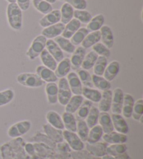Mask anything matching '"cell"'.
Wrapping results in <instances>:
<instances>
[{
  "instance_id": "obj_21",
  "label": "cell",
  "mask_w": 143,
  "mask_h": 159,
  "mask_svg": "<svg viewBox=\"0 0 143 159\" xmlns=\"http://www.w3.org/2000/svg\"><path fill=\"white\" fill-rule=\"evenodd\" d=\"M98 123L101 126L104 133H109L114 130L111 116L108 112H100Z\"/></svg>"
},
{
  "instance_id": "obj_5",
  "label": "cell",
  "mask_w": 143,
  "mask_h": 159,
  "mask_svg": "<svg viewBox=\"0 0 143 159\" xmlns=\"http://www.w3.org/2000/svg\"><path fill=\"white\" fill-rule=\"evenodd\" d=\"M62 133L64 140L68 143L71 150H73L74 152H78L84 149L85 144L76 132H71L64 129L62 130Z\"/></svg>"
},
{
  "instance_id": "obj_35",
  "label": "cell",
  "mask_w": 143,
  "mask_h": 159,
  "mask_svg": "<svg viewBox=\"0 0 143 159\" xmlns=\"http://www.w3.org/2000/svg\"><path fill=\"white\" fill-rule=\"evenodd\" d=\"M105 22V18L102 14H99L91 19V20L87 23V29L89 32H96L104 26Z\"/></svg>"
},
{
  "instance_id": "obj_27",
  "label": "cell",
  "mask_w": 143,
  "mask_h": 159,
  "mask_svg": "<svg viewBox=\"0 0 143 159\" xmlns=\"http://www.w3.org/2000/svg\"><path fill=\"white\" fill-rule=\"evenodd\" d=\"M81 27V22L78 20L73 18L68 22L64 27V30L62 34V36L65 39H69L72 37L73 35L78 31Z\"/></svg>"
},
{
  "instance_id": "obj_8",
  "label": "cell",
  "mask_w": 143,
  "mask_h": 159,
  "mask_svg": "<svg viewBox=\"0 0 143 159\" xmlns=\"http://www.w3.org/2000/svg\"><path fill=\"white\" fill-rule=\"evenodd\" d=\"M124 93L121 88L117 87L113 92L111 111L113 114H121Z\"/></svg>"
},
{
  "instance_id": "obj_45",
  "label": "cell",
  "mask_w": 143,
  "mask_h": 159,
  "mask_svg": "<svg viewBox=\"0 0 143 159\" xmlns=\"http://www.w3.org/2000/svg\"><path fill=\"white\" fill-rule=\"evenodd\" d=\"M108 65V59L105 57L99 56L97 58L95 64L93 67L94 75L103 76L105 71V68Z\"/></svg>"
},
{
  "instance_id": "obj_52",
  "label": "cell",
  "mask_w": 143,
  "mask_h": 159,
  "mask_svg": "<svg viewBox=\"0 0 143 159\" xmlns=\"http://www.w3.org/2000/svg\"><path fill=\"white\" fill-rule=\"evenodd\" d=\"M92 50L94 52H95L99 56H103L109 58L111 55L110 50L109 48H108L104 44L102 43H97L96 44L92 46Z\"/></svg>"
},
{
  "instance_id": "obj_34",
  "label": "cell",
  "mask_w": 143,
  "mask_h": 159,
  "mask_svg": "<svg viewBox=\"0 0 143 159\" xmlns=\"http://www.w3.org/2000/svg\"><path fill=\"white\" fill-rule=\"evenodd\" d=\"M54 41L59 45L62 51H64L67 53H73L76 48L69 39H65L61 36H59L54 39Z\"/></svg>"
},
{
  "instance_id": "obj_26",
  "label": "cell",
  "mask_w": 143,
  "mask_h": 159,
  "mask_svg": "<svg viewBox=\"0 0 143 159\" xmlns=\"http://www.w3.org/2000/svg\"><path fill=\"white\" fill-rule=\"evenodd\" d=\"M71 65L69 58H64L57 64L55 73L57 78H65L71 72Z\"/></svg>"
},
{
  "instance_id": "obj_37",
  "label": "cell",
  "mask_w": 143,
  "mask_h": 159,
  "mask_svg": "<svg viewBox=\"0 0 143 159\" xmlns=\"http://www.w3.org/2000/svg\"><path fill=\"white\" fill-rule=\"evenodd\" d=\"M41 61L44 66L48 68L50 70H55L57 66V62L53 57L48 52L46 49H44L39 55Z\"/></svg>"
},
{
  "instance_id": "obj_1",
  "label": "cell",
  "mask_w": 143,
  "mask_h": 159,
  "mask_svg": "<svg viewBox=\"0 0 143 159\" xmlns=\"http://www.w3.org/2000/svg\"><path fill=\"white\" fill-rule=\"evenodd\" d=\"M8 24L14 30H20L22 26V13L16 3L8 4L7 8Z\"/></svg>"
},
{
  "instance_id": "obj_61",
  "label": "cell",
  "mask_w": 143,
  "mask_h": 159,
  "mask_svg": "<svg viewBox=\"0 0 143 159\" xmlns=\"http://www.w3.org/2000/svg\"><path fill=\"white\" fill-rule=\"evenodd\" d=\"M59 1H65V0H59Z\"/></svg>"
},
{
  "instance_id": "obj_54",
  "label": "cell",
  "mask_w": 143,
  "mask_h": 159,
  "mask_svg": "<svg viewBox=\"0 0 143 159\" xmlns=\"http://www.w3.org/2000/svg\"><path fill=\"white\" fill-rule=\"evenodd\" d=\"M76 10H85L87 7V3L86 0H65Z\"/></svg>"
},
{
  "instance_id": "obj_60",
  "label": "cell",
  "mask_w": 143,
  "mask_h": 159,
  "mask_svg": "<svg viewBox=\"0 0 143 159\" xmlns=\"http://www.w3.org/2000/svg\"><path fill=\"white\" fill-rule=\"evenodd\" d=\"M40 159H51L50 158H41Z\"/></svg>"
},
{
  "instance_id": "obj_6",
  "label": "cell",
  "mask_w": 143,
  "mask_h": 159,
  "mask_svg": "<svg viewBox=\"0 0 143 159\" xmlns=\"http://www.w3.org/2000/svg\"><path fill=\"white\" fill-rule=\"evenodd\" d=\"M8 143L12 149L14 159H31L25 150V142L23 138H13Z\"/></svg>"
},
{
  "instance_id": "obj_50",
  "label": "cell",
  "mask_w": 143,
  "mask_h": 159,
  "mask_svg": "<svg viewBox=\"0 0 143 159\" xmlns=\"http://www.w3.org/2000/svg\"><path fill=\"white\" fill-rule=\"evenodd\" d=\"M142 117H143V100L141 98L134 102L131 117L134 120L139 121Z\"/></svg>"
},
{
  "instance_id": "obj_30",
  "label": "cell",
  "mask_w": 143,
  "mask_h": 159,
  "mask_svg": "<svg viewBox=\"0 0 143 159\" xmlns=\"http://www.w3.org/2000/svg\"><path fill=\"white\" fill-rule=\"evenodd\" d=\"M34 149L36 154L39 158H50L55 153V150L51 149L45 144L39 143H33Z\"/></svg>"
},
{
  "instance_id": "obj_47",
  "label": "cell",
  "mask_w": 143,
  "mask_h": 159,
  "mask_svg": "<svg viewBox=\"0 0 143 159\" xmlns=\"http://www.w3.org/2000/svg\"><path fill=\"white\" fill-rule=\"evenodd\" d=\"M89 32H90L85 27H81L71 38V42L75 46L81 45Z\"/></svg>"
},
{
  "instance_id": "obj_32",
  "label": "cell",
  "mask_w": 143,
  "mask_h": 159,
  "mask_svg": "<svg viewBox=\"0 0 143 159\" xmlns=\"http://www.w3.org/2000/svg\"><path fill=\"white\" fill-rule=\"evenodd\" d=\"M29 141L30 143H43L45 144V145L50 147L51 149H55L56 147V143L53 142L52 140L48 137V136L45 134V133H42L41 132H37L34 134L32 137L30 138Z\"/></svg>"
},
{
  "instance_id": "obj_56",
  "label": "cell",
  "mask_w": 143,
  "mask_h": 159,
  "mask_svg": "<svg viewBox=\"0 0 143 159\" xmlns=\"http://www.w3.org/2000/svg\"><path fill=\"white\" fill-rule=\"evenodd\" d=\"M55 151L60 153H68L71 154V149L70 148L67 142L63 141L62 143H59L56 144Z\"/></svg>"
},
{
  "instance_id": "obj_14",
  "label": "cell",
  "mask_w": 143,
  "mask_h": 159,
  "mask_svg": "<svg viewBox=\"0 0 143 159\" xmlns=\"http://www.w3.org/2000/svg\"><path fill=\"white\" fill-rule=\"evenodd\" d=\"M102 138L105 143L110 144L126 143L128 140L127 135L114 131V130L109 133H104Z\"/></svg>"
},
{
  "instance_id": "obj_58",
  "label": "cell",
  "mask_w": 143,
  "mask_h": 159,
  "mask_svg": "<svg viewBox=\"0 0 143 159\" xmlns=\"http://www.w3.org/2000/svg\"><path fill=\"white\" fill-rule=\"evenodd\" d=\"M44 1L50 3V4H55L57 0H44Z\"/></svg>"
},
{
  "instance_id": "obj_42",
  "label": "cell",
  "mask_w": 143,
  "mask_h": 159,
  "mask_svg": "<svg viewBox=\"0 0 143 159\" xmlns=\"http://www.w3.org/2000/svg\"><path fill=\"white\" fill-rule=\"evenodd\" d=\"M98 57L99 55L95 52H94L93 50L88 52L87 55H85L84 60L82 63L81 67L82 68V69L88 70L92 69L96 63Z\"/></svg>"
},
{
  "instance_id": "obj_41",
  "label": "cell",
  "mask_w": 143,
  "mask_h": 159,
  "mask_svg": "<svg viewBox=\"0 0 143 159\" xmlns=\"http://www.w3.org/2000/svg\"><path fill=\"white\" fill-rule=\"evenodd\" d=\"M100 111L98 109V107L96 106H92L91 107L90 111L89 112L87 117L85 119L86 123H87L88 127L91 129L95 125L98 124L99 121V117Z\"/></svg>"
},
{
  "instance_id": "obj_49",
  "label": "cell",
  "mask_w": 143,
  "mask_h": 159,
  "mask_svg": "<svg viewBox=\"0 0 143 159\" xmlns=\"http://www.w3.org/2000/svg\"><path fill=\"white\" fill-rule=\"evenodd\" d=\"M15 93L11 89H7L0 92V107L6 106L13 101Z\"/></svg>"
},
{
  "instance_id": "obj_28",
  "label": "cell",
  "mask_w": 143,
  "mask_h": 159,
  "mask_svg": "<svg viewBox=\"0 0 143 159\" xmlns=\"http://www.w3.org/2000/svg\"><path fill=\"white\" fill-rule=\"evenodd\" d=\"M83 101L84 97L82 95L72 96L67 104L65 106V112L72 113V114L76 113Z\"/></svg>"
},
{
  "instance_id": "obj_15",
  "label": "cell",
  "mask_w": 143,
  "mask_h": 159,
  "mask_svg": "<svg viewBox=\"0 0 143 159\" xmlns=\"http://www.w3.org/2000/svg\"><path fill=\"white\" fill-rule=\"evenodd\" d=\"M43 130L45 134L56 144L64 141L62 130L55 129L48 124H44Z\"/></svg>"
},
{
  "instance_id": "obj_13",
  "label": "cell",
  "mask_w": 143,
  "mask_h": 159,
  "mask_svg": "<svg viewBox=\"0 0 143 159\" xmlns=\"http://www.w3.org/2000/svg\"><path fill=\"white\" fill-rule=\"evenodd\" d=\"M36 74L38 75L42 80L45 82H56L58 80V78L57 77L54 70H50L48 68L44 66V65H40L37 66L36 69Z\"/></svg>"
},
{
  "instance_id": "obj_62",
  "label": "cell",
  "mask_w": 143,
  "mask_h": 159,
  "mask_svg": "<svg viewBox=\"0 0 143 159\" xmlns=\"http://www.w3.org/2000/svg\"><path fill=\"white\" fill-rule=\"evenodd\" d=\"M66 159H72L71 158H66Z\"/></svg>"
},
{
  "instance_id": "obj_9",
  "label": "cell",
  "mask_w": 143,
  "mask_h": 159,
  "mask_svg": "<svg viewBox=\"0 0 143 159\" xmlns=\"http://www.w3.org/2000/svg\"><path fill=\"white\" fill-rule=\"evenodd\" d=\"M85 147H86L87 151L91 155L95 157L101 158L105 154H107L106 149L108 144L106 143H99V142H97V143L92 144L87 143Z\"/></svg>"
},
{
  "instance_id": "obj_33",
  "label": "cell",
  "mask_w": 143,
  "mask_h": 159,
  "mask_svg": "<svg viewBox=\"0 0 143 159\" xmlns=\"http://www.w3.org/2000/svg\"><path fill=\"white\" fill-rule=\"evenodd\" d=\"M74 9L68 3H64L62 6L60 14H61V20L60 21L64 25H67L71 20L73 18Z\"/></svg>"
},
{
  "instance_id": "obj_29",
  "label": "cell",
  "mask_w": 143,
  "mask_h": 159,
  "mask_svg": "<svg viewBox=\"0 0 143 159\" xmlns=\"http://www.w3.org/2000/svg\"><path fill=\"white\" fill-rule=\"evenodd\" d=\"M62 119L64 123L65 130L71 132H76L77 120L75 116L72 113L64 112L62 114Z\"/></svg>"
},
{
  "instance_id": "obj_23",
  "label": "cell",
  "mask_w": 143,
  "mask_h": 159,
  "mask_svg": "<svg viewBox=\"0 0 143 159\" xmlns=\"http://www.w3.org/2000/svg\"><path fill=\"white\" fill-rule=\"evenodd\" d=\"M134 102H135V101H134V98L129 93H124L121 113L124 118L129 119L131 117Z\"/></svg>"
},
{
  "instance_id": "obj_10",
  "label": "cell",
  "mask_w": 143,
  "mask_h": 159,
  "mask_svg": "<svg viewBox=\"0 0 143 159\" xmlns=\"http://www.w3.org/2000/svg\"><path fill=\"white\" fill-rule=\"evenodd\" d=\"M67 80L72 93L74 95H82L83 87L77 73L75 72H70L67 75Z\"/></svg>"
},
{
  "instance_id": "obj_48",
  "label": "cell",
  "mask_w": 143,
  "mask_h": 159,
  "mask_svg": "<svg viewBox=\"0 0 143 159\" xmlns=\"http://www.w3.org/2000/svg\"><path fill=\"white\" fill-rule=\"evenodd\" d=\"M78 76L81 80L82 84H83L86 87L93 88V82L91 79V75L87 70L84 69H80L78 71Z\"/></svg>"
},
{
  "instance_id": "obj_57",
  "label": "cell",
  "mask_w": 143,
  "mask_h": 159,
  "mask_svg": "<svg viewBox=\"0 0 143 159\" xmlns=\"http://www.w3.org/2000/svg\"><path fill=\"white\" fill-rule=\"evenodd\" d=\"M16 4L22 11H27L30 6V0H16Z\"/></svg>"
},
{
  "instance_id": "obj_12",
  "label": "cell",
  "mask_w": 143,
  "mask_h": 159,
  "mask_svg": "<svg viewBox=\"0 0 143 159\" xmlns=\"http://www.w3.org/2000/svg\"><path fill=\"white\" fill-rule=\"evenodd\" d=\"M112 119L114 130L115 131L127 135L128 133V126L127 121L121 114H112L110 115Z\"/></svg>"
},
{
  "instance_id": "obj_31",
  "label": "cell",
  "mask_w": 143,
  "mask_h": 159,
  "mask_svg": "<svg viewBox=\"0 0 143 159\" xmlns=\"http://www.w3.org/2000/svg\"><path fill=\"white\" fill-rule=\"evenodd\" d=\"M101 95L102 93L99 89L86 87H82V96L92 103H99L101 98Z\"/></svg>"
},
{
  "instance_id": "obj_40",
  "label": "cell",
  "mask_w": 143,
  "mask_h": 159,
  "mask_svg": "<svg viewBox=\"0 0 143 159\" xmlns=\"http://www.w3.org/2000/svg\"><path fill=\"white\" fill-rule=\"evenodd\" d=\"M127 151V146L125 143L113 144L108 145L106 149V154L113 157L124 154Z\"/></svg>"
},
{
  "instance_id": "obj_46",
  "label": "cell",
  "mask_w": 143,
  "mask_h": 159,
  "mask_svg": "<svg viewBox=\"0 0 143 159\" xmlns=\"http://www.w3.org/2000/svg\"><path fill=\"white\" fill-rule=\"evenodd\" d=\"M33 5L37 11L45 15L53 10L52 5L44 0H33Z\"/></svg>"
},
{
  "instance_id": "obj_39",
  "label": "cell",
  "mask_w": 143,
  "mask_h": 159,
  "mask_svg": "<svg viewBox=\"0 0 143 159\" xmlns=\"http://www.w3.org/2000/svg\"><path fill=\"white\" fill-rule=\"evenodd\" d=\"M91 79H92L94 87H95L96 89L101 90L103 92H104V91L110 89V82L108 81L107 80L105 79L103 76H99L94 74L93 75H91Z\"/></svg>"
},
{
  "instance_id": "obj_3",
  "label": "cell",
  "mask_w": 143,
  "mask_h": 159,
  "mask_svg": "<svg viewBox=\"0 0 143 159\" xmlns=\"http://www.w3.org/2000/svg\"><path fill=\"white\" fill-rule=\"evenodd\" d=\"M47 39L43 35H39L33 40L32 43L26 52V55L30 60H34L41 55L43 50L45 49Z\"/></svg>"
},
{
  "instance_id": "obj_38",
  "label": "cell",
  "mask_w": 143,
  "mask_h": 159,
  "mask_svg": "<svg viewBox=\"0 0 143 159\" xmlns=\"http://www.w3.org/2000/svg\"><path fill=\"white\" fill-rule=\"evenodd\" d=\"M104 135V131L101 129V126L99 124H96L95 126L91 128L89 131L88 138H87V143H95L102 138V136Z\"/></svg>"
},
{
  "instance_id": "obj_53",
  "label": "cell",
  "mask_w": 143,
  "mask_h": 159,
  "mask_svg": "<svg viewBox=\"0 0 143 159\" xmlns=\"http://www.w3.org/2000/svg\"><path fill=\"white\" fill-rule=\"evenodd\" d=\"M0 155L2 159H14L12 149L8 143H5L0 146Z\"/></svg>"
},
{
  "instance_id": "obj_43",
  "label": "cell",
  "mask_w": 143,
  "mask_h": 159,
  "mask_svg": "<svg viewBox=\"0 0 143 159\" xmlns=\"http://www.w3.org/2000/svg\"><path fill=\"white\" fill-rule=\"evenodd\" d=\"M89 131H90V128L88 127L85 120H78L77 121V129L76 133L83 143L87 140Z\"/></svg>"
},
{
  "instance_id": "obj_17",
  "label": "cell",
  "mask_w": 143,
  "mask_h": 159,
  "mask_svg": "<svg viewBox=\"0 0 143 159\" xmlns=\"http://www.w3.org/2000/svg\"><path fill=\"white\" fill-rule=\"evenodd\" d=\"M45 49L53 57L57 62L61 61L64 58V52H63V51L61 50L59 45L54 41V40H47L46 45H45Z\"/></svg>"
},
{
  "instance_id": "obj_51",
  "label": "cell",
  "mask_w": 143,
  "mask_h": 159,
  "mask_svg": "<svg viewBox=\"0 0 143 159\" xmlns=\"http://www.w3.org/2000/svg\"><path fill=\"white\" fill-rule=\"evenodd\" d=\"M73 17L75 19L78 20L82 23L87 24L89 22L92 18L91 14L87 11L85 10H76L74 11Z\"/></svg>"
},
{
  "instance_id": "obj_4",
  "label": "cell",
  "mask_w": 143,
  "mask_h": 159,
  "mask_svg": "<svg viewBox=\"0 0 143 159\" xmlns=\"http://www.w3.org/2000/svg\"><path fill=\"white\" fill-rule=\"evenodd\" d=\"M31 122L29 120H22L11 125L8 129L7 134L11 138H17L22 137L27 133L31 129Z\"/></svg>"
},
{
  "instance_id": "obj_59",
  "label": "cell",
  "mask_w": 143,
  "mask_h": 159,
  "mask_svg": "<svg viewBox=\"0 0 143 159\" xmlns=\"http://www.w3.org/2000/svg\"><path fill=\"white\" fill-rule=\"evenodd\" d=\"M7 1L11 4V3H16V0H7Z\"/></svg>"
},
{
  "instance_id": "obj_11",
  "label": "cell",
  "mask_w": 143,
  "mask_h": 159,
  "mask_svg": "<svg viewBox=\"0 0 143 159\" xmlns=\"http://www.w3.org/2000/svg\"><path fill=\"white\" fill-rule=\"evenodd\" d=\"M61 20V14L60 11L58 9L53 10L51 12L48 13L39 20L40 26L42 27H48L59 22Z\"/></svg>"
},
{
  "instance_id": "obj_36",
  "label": "cell",
  "mask_w": 143,
  "mask_h": 159,
  "mask_svg": "<svg viewBox=\"0 0 143 159\" xmlns=\"http://www.w3.org/2000/svg\"><path fill=\"white\" fill-rule=\"evenodd\" d=\"M100 41H101V32H100V31L89 33L86 36L83 41L82 42V47H83L85 49H87V48L92 47L94 45L96 44Z\"/></svg>"
},
{
  "instance_id": "obj_22",
  "label": "cell",
  "mask_w": 143,
  "mask_h": 159,
  "mask_svg": "<svg viewBox=\"0 0 143 159\" xmlns=\"http://www.w3.org/2000/svg\"><path fill=\"white\" fill-rule=\"evenodd\" d=\"M45 117H46L48 124H50V126L62 130L64 129V123H63L62 117L59 115L58 112L53 111V110H50V111L47 112Z\"/></svg>"
},
{
  "instance_id": "obj_2",
  "label": "cell",
  "mask_w": 143,
  "mask_h": 159,
  "mask_svg": "<svg viewBox=\"0 0 143 159\" xmlns=\"http://www.w3.org/2000/svg\"><path fill=\"white\" fill-rule=\"evenodd\" d=\"M17 82L22 86L30 88L41 87L45 82L36 73H22L17 76Z\"/></svg>"
},
{
  "instance_id": "obj_16",
  "label": "cell",
  "mask_w": 143,
  "mask_h": 159,
  "mask_svg": "<svg viewBox=\"0 0 143 159\" xmlns=\"http://www.w3.org/2000/svg\"><path fill=\"white\" fill-rule=\"evenodd\" d=\"M65 25L62 22H58L53 25L44 28L42 31V34L46 39H55L60 36L64 30Z\"/></svg>"
},
{
  "instance_id": "obj_25",
  "label": "cell",
  "mask_w": 143,
  "mask_h": 159,
  "mask_svg": "<svg viewBox=\"0 0 143 159\" xmlns=\"http://www.w3.org/2000/svg\"><path fill=\"white\" fill-rule=\"evenodd\" d=\"M48 102L51 105L56 104L58 102V86L55 82H49L45 88Z\"/></svg>"
},
{
  "instance_id": "obj_55",
  "label": "cell",
  "mask_w": 143,
  "mask_h": 159,
  "mask_svg": "<svg viewBox=\"0 0 143 159\" xmlns=\"http://www.w3.org/2000/svg\"><path fill=\"white\" fill-rule=\"evenodd\" d=\"M25 150L27 155L31 158V159H40L36 154L35 149H34V144L32 143L28 142V143H25Z\"/></svg>"
},
{
  "instance_id": "obj_44",
  "label": "cell",
  "mask_w": 143,
  "mask_h": 159,
  "mask_svg": "<svg viewBox=\"0 0 143 159\" xmlns=\"http://www.w3.org/2000/svg\"><path fill=\"white\" fill-rule=\"evenodd\" d=\"M93 106V103L88 100L83 101L82 103L78 110L76 111L77 119L78 120H85L87 117L89 112L90 111L91 107Z\"/></svg>"
},
{
  "instance_id": "obj_24",
  "label": "cell",
  "mask_w": 143,
  "mask_h": 159,
  "mask_svg": "<svg viewBox=\"0 0 143 159\" xmlns=\"http://www.w3.org/2000/svg\"><path fill=\"white\" fill-rule=\"evenodd\" d=\"M120 64L118 61H113L107 65L104 73V78L108 81L112 82L119 72Z\"/></svg>"
},
{
  "instance_id": "obj_18",
  "label": "cell",
  "mask_w": 143,
  "mask_h": 159,
  "mask_svg": "<svg viewBox=\"0 0 143 159\" xmlns=\"http://www.w3.org/2000/svg\"><path fill=\"white\" fill-rule=\"evenodd\" d=\"M86 55V49L83 47L79 46L72 53V56L70 59L71 65L74 69H79L81 67L82 61Z\"/></svg>"
},
{
  "instance_id": "obj_7",
  "label": "cell",
  "mask_w": 143,
  "mask_h": 159,
  "mask_svg": "<svg viewBox=\"0 0 143 159\" xmlns=\"http://www.w3.org/2000/svg\"><path fill=\"white\" fill-rule=\"evenodd\" d=\"M57 86H58V102L62 106H65L72 96V92L67 78H59Z\"/></svg>"
},
{
  "instance_id": "obj_19",
  "label": "cell",
  "mask_w": 143,
  "mask_h": 159,
  "mask_svg": "<svg viewBox=\"0 0 143 159\" xmlns=\"http://www.w3.org/2000/svg\"><path fill=\"white\" fill-rule=\"evenodd\" d=\"M101 98L99 102V107L100 112H108L111 109V105H112V98H113V91L108 89L104 91L101 93Z\"/></svg>"
},
{
  "instance_id": "obj_20",
  "label": "cell",
  "mask_w": 143,
  "mask_h": 159,
  "mask_svg": "<svg viewBox=\"0 0 143 159\" xmlns=\"http://www.w3.org/2000/svg\"><path fill=\"white\" fill-rule=\"evenodd\" d=\"M101 40L102 43L109 49H111L114 45V36L111 28L108 25H104L101 29Z\"/></svg>"
}]
</instances>
